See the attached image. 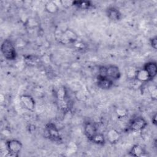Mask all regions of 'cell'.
<instances>
[{"mask_svg": "<svg viewBox=\"0 0 157 157\" xmlns=\"http://www.w3.org/2000/svg\"><path fill=\"white\" fill-rule=\"evenodd\" d=\"M144 153H145V150L144 148L138 144L133 145L129 152V155H131V156H135V157L142 156H144Z\"/></svg>", "mask_w": 157, "mask_h": 157, "instance_id": "5bb4252c", "label": "cell"}, {"mask_svg": "<svg viewBox=\"0 0 157 157\" xmlns=\"http://www.w3.org/2000/svg\"><path fill=\"white\" fill-rule=\"evenodd\" d=\"M20 102L28 110L33 111L35 108V101L33 98L29 94H22L20 97Z\"/></svg>", "mask_w": 157, "mask_h": 157, "instance_id": "8992f818", "label": "cell"}, {"mask_svg": "<svg viewBox=\"0 0 157 157\" xmlns=\"http://www.w3.org/2000/svg\"><path fill=\"white\" fill-rule=\"evenodd\" d=\"M96 85L102 90H109L112 87L113 82V80L108 77H97Z\"/></svg>", "mask_w": 157, "mask_h": 157, "instance_id": "9c48e42d", "label": "cell"}, {"mask_svg": "<svg viewBox=\"0 0 157 157\" xmlns=\"http://www.w3.org/2000/svg\"><path fill=\"white\" fill-rule=\"evenodd\" d=\"M135 79L140 83L148 82L151 80L148 73L143 68L137 69Z\"/></svg>", "mask_w": 157, "mask_h": 157, "instance_id": "4fadbf2b", "label": "cell"}, {"mask_svg": "<svg viewBox=\"0 0 157 157\" xmlns=\"http://www.w3.org/2000/svg\"><path fill=\"white\" fill-rule=\"evenodd\" d=\"M148 93L152 100H156L157 99V88L155 85H150L148 87Z\"/></svg>", "mask_w": 157, "mask_h": 157, "instance_id": "d6986e66", "label": "cell"}, {"mask_svg": "<svg viewBox=\"0 0 157 157\" xmlns=\"http://www.w3.org/2000/svg\"><path fill=\"white\" fill-rule=\"evenodd\" d=\"M150 44L153 48L156 50L157 48V37L155 36L150 39Z\"/></svg>", "mask_w": 157, "mask_h": 157, "instance_id": "d4e9b609", "label": "cell"}, {"mask_svg": "<svg viewBox=\"0 0 157 157\" xmlns=\"http://www.w3.org/2000/svg\"><path fill=\"white\" fill-rule=\"evenodd\" d=\"M106 138L109 143L113 144L119 140L120 138V134L117 129L112 128L108 131L106 135Z\"/></svg>", "mask_w": 157, "mask_h": 157, "instance_id": "7c38bea8", "label": "cell"}, {"mask_svg": "<svg viewBox=\"0 0 157 157\" xmlns=\"http://www.w3.org/2000/svg\"><path fill=\"white\" fill-rule=\"evenodd\" d=\"M97 77H107V67L101 66L98 69V75Z\"/></svg>", "mask_w": 157, "mask_h": 157, "instance_id": "603a6c76", "label": "cell"}, {"mask_svg": "<svg viewBox=\"0 0 157 157\" xmlns=\"http://www.w3.org/2000/svg\"><path fill=\"white\" fill-rule=\"evenodd\" d=\"M1 51L3 56L7 60L16 59L17 53L15 44L10 39H5L1 46Z\"/></svg>", "mask_w": 157, "mask_h": 157, "instance_id": "6da1fadb", "label": "cell"}, {"mask_svg": "<svg viewBox=\"0 0 157 157\" xmlns=\"http://www.w3.org/2000/svg\"><path fill=\"white\" fill-rule=\"evenodd\" d=\"M106 15L107 17L114 21H118L121 18V14L119 10L114 7H109L106 10Z\"/></svg>", "mask_w": 157, "mask_h": 157, "instance_id": "8fae6325", "label": "cell"}, {"mask_svg": "<svg viewBox=\"0 0 157 157\" xmlns=\"http://www.w3.org/2000/svg\"><path fill=\"white\" fill-rule=\"evenodd\" d=\"M92 3L90 1H73L74 6L82 10H87L91 7Z\"/></svg>", "mask_w": 157, "mask_h": 157, "instance_id": "2e32d148", "label": "cell"}, {"mask_svg": "<svg viewBox=\"0 0 157 157\" xmlns=\"http://www.w3.org/2000/svg\"><path fill=\"white\" fill-rule=\"evenodd\" d=\"M61 5H62L64 7H69L73 5V1L70 0H62L59 1Z\"/></svg>", "mask_w": 157, "mask_h": 157, "instance_id": "cb8c5ba5", "label": "cell"}, {"mask_svg": "<svg viewBox=\"0 0 157 157\" xmlns=\"http://www.w3.org/2000/svg\"><path fill=\"white\" fill-rule=\"evenodd\" d=\"M143 69H144L146 72L149 75L151 80L156 76L157 74V64L155 61H149L146 63Z\"/></svg>", "mask_w": 157, "mask_h": 157, "instance_id": "30bf717a", "label": "cell"}, {"mask_svg": "<svg viewBox=\"0 0 157 157\" xmlns=\"http://www.w3.org/2000/svg\"><path fill=\"white\" fill-rule=\"evenodd\" d=\"M6 147L9 156H18L22 149L23 145L20 140L13 139L6 141Z\"/></svg>", "mask_w": 157, "mask_h": 157, "instance_id": "7a4b0ae2", "label": "cell"}, {"mask_svg": "<svg viewBox=\"0 0 157 157\" xmlns=\"http://www.w3.org/2000/svg\"><path fill=\"white\" fill-rule=\"evenodd\" d=\"M39 60V58H37L36 56H28L25 58V62L29 65H36L38 64V61Z\"/></svg>", "mask_w": 157, "mask_h": 157, "instance_id": "44dd1931", "label": "cell"}, {"mask_svg": "<svg viewBox=\"0 0 157 157\" xmlns=\"http://www.w3.org/2000/svg\"><path fill=\"white\" fill-rule=\"evenodd\" d=\"M107 77L112 80H117L121 77V72L118 66L110 65L107 67Z\"/></svg>", "mask_w": 157, "mask_h": 157, "instance_id": "52a82bcc", "label": "cell"}, {"mask_svg": "<svg viewBox=\"0 0 157 157\" xmlns=\"http://www.w3.org/2000/svg\"><path fill=\"white\" fill-rule=\"evenodd\" d=\"M138 69H136V67L133 66H130L127 69L126 71V76L127 78L129 80H134L136 78V75L137 73Z\"/></svg>", "mask_w": 157, "mask_h": 157, "instance_id": "ac0fdd59", "label": "cell"}, {"mask_svg": "<svg viewBox=\"0 0 157 157\" xmlns=\"http://www.w3.org/2000/svg\"><path fill=\"white\" fill-rule=\"evenodd\" d=\"M48 137L52 140L59 142L61 137L57 128L53 123H49L46 126Z\"/></svg>", "mask_w": 157, "mask_h": 157, "instance_id": "5b68a950", "label": "cell"}, {"mask_svg": "<svg viewBox=\"0 0 157 157\" xmlns=\"http://www.w3.org/2000/svg\"><path fill=\"white\" fill-rule=\"evenodd\" d=\"M45 10L48 13L53 14V13H56L58 11L59 7L55 1H49L47 2L45 4Z\"/></svg>", "mask_w": 157, "mask_h": 157, "instance_id": "9a60e30c", "label": "cell"}, {"mask_svg": "<svg viewBox=\"0 0 157 157\" xmlns=\"http://www.w3.org/2000/svg\"><path fill=\"white\" fill-rule=\"evenodd\" d=\"M59 39V42L63 44H74L77 41V34L71 29H66L61 34Z\"/></svg>", "mask_w": 157, "mask_h": 157, "instance_id": "3957f363", "label": "cell"}, {"mask_svg": "<svg viewBox=\"0 0 157 157\" xmlns=\"http://www.w3.org/2000/svg\"><path fill=\"white\" fill-rule=\"evenodd\" d=\"M115 113L118 118H123L126 117L128 114L127 109L121 107L117 108L115 110Z\"/></svg>", "mask_w": 157, "mask_h": 157, "instance_id": "ffe728a7", "label": "cell"}, {"mask_svg": "<svg viewBox=\"0 0 157 157\" xmlns=\"http://www.w3.org/2000/svg\"><path fill=\"white\" fill-rule=\"evenodd\" d=\"M83 129L85 135L90 140L98 132V129L96 124L90 121H88L85 123Z\"/></svg>", "mask_w": 157, "mask_h": 157, "instance_id": "ba28073f", "label": "cell"}, {"mask_svg": "<svg viewBox=\"0 0 157 157\" xmlns=\"http://www.w3.org/2000/svg\"><path fill=\"white\" fill-rule=\"evenodd\" d=\"M147 122L142 117H137L133 118L129 123V128L130 130L136 132L144 129L147 126Z\"/></svg>", "mask_w": 157, "mask_h": 157, "instance_id": "277c9868", "label": "cell"}, {"mask_svg": "<svg viewBox=\"0 0 157 157\" xmlns=\"http://www.w3.org/2000/svg\"><path fill=\"white\" fill-rule=\"evenodd\" d=\"M92 142L98 145H104L105 142V138L103 134L100 132H97L90 140Z\"/></svg>", "mask_w": 157, "mask_h": 157, "instance_id": "e0dca14e", "label": "cell"}, {"mask_svg": "<svg viewBox=\"0 0 157 157\" xmlns=\"http://www.w3.org/2000/svg\"><path fill=\"white\" fill-rule=\"evenodd\" d=\"M57 98L58 101H63L64 100L65 96H66V91L64 88H59L56 93Z\"/></svg>", "mask_w": 157, "mask_h": 157, "instance_id": "7402d4cb", "label": "cell"}, {"mask_svg": "<svg viewBox=\"0 0 157 157\" xmlns=\"http://www.w3.org/2000/svg\"><path fill=\"white\" fill-rule=\"evenodd\" d=\"M151 122H152V124H153L155 126H156L157 123H156V113H155L154 114V115L152 117Z\"/></svg>", "mask_w": 157, "mask_h": 157, "instance_id": "484cf974", "label": "cell"}]
</instances>
